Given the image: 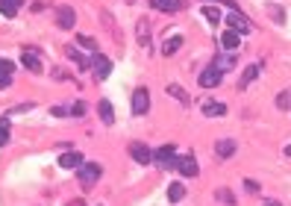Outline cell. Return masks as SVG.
Wrapping results in <instances>:
<instances>
[{
	"label": "cell",
	"instance_id": "4",
	"mask_svg": "<svg viewBox=\"0 0 291 206\" xmlns=\"http://www.w3.org/2000/svg\"><path fill=\"white\" fill-rule=\"evenodd\" d=\"M127 150H129V156L136 159L139 165H150L153 156H156V150H150V147L144 145V142H132V145H129Z\"/></svg>",
	"mask_w": 291,
	"mask_h": 206
},
{
	"label": "cell",
	"instance_id": "9",
	"mask_svg": "<svg viewBox=\"0 0 291 206\" xmlns=\"http://www.w3.org/2000/svg\"><path fill=\"white\" fill-rule=\"evenodd\" d=\"M77 24V12L71 6H56V27L59 30H74Z\"/></svg>",
	"mask_w": 291,
	"mask_h": 206
},
{
	"label": "cell",
	"instance_id": "31",
	"mask_svg": "<svg viewBox=\"0 0 291 206\" xmlns=\"http://www.w3.org/2000/svg\"><path fill=\"white\" fill-rule=\"evenodd\" d=\"M9 142V115H3L0 118V147Z\"/></svg>",
	"mask_w": 291,
	"mask_h": 206
},
{
	"label": "cell",
	"instance_id": "17",
	"mask_svg": "<svg viewBox=\"0 0 291 206\" xmlns=\"http://www.w3.org/2000/svg\"><path fill=\"white\" fill-rule=\"evenodd\" d=\"M235 153V142L233 139H218L215 142V156L218 159H230Z\"/></svg>",
	"mask_w": 291,
	"mask_h": 206
},
{
	"label": "cell",
	"instance_id": "11",
	"mask_svg": "<svg viewBox=\"0 0 291 206\" xmlns=\"http://www.w3.org/2000/svg\"><path fill=\"white\" fill-rule=\"evenodd\" d=\"M94 80H106L109 74H112V59L103 56V53H94Z\"/></svg>",
	"mask_w": 291,
	"mask_h": 206
},
{
	"label": "cell",
	"instance_id": "27",
	"mask_svg": "<svg viewBox=\"0 0 291 206\" xmlns=\"http://www.w3.org/2000/svg\"><path fill=\"white\" fill-rule=\"evenodd\" d=\"M200 12L206 15V21L209 24H215V27H221V9H215V6H203Z\"/></svg>",
	"mask_w": 291,
	"mask_h": 206
},
{
	"label": "cell",
	"instance_id": "26",
	"mask_svg": "<svg viewBox=\"0 0 291 206\" xmlns=\"http://www.w3.org/2000/svg\"><path fill=\"white\" fill-rule=\"evenodd\" d=\"M268 15L274 18V24H285V9L280 3H268Z\"/></svg>",
	"mask_w": 291,
	"mask_h": 206
},
{
	"label": "cell",
	"instance_id": "30",
	"mask_svg": "<svg viewBox=\"0 0 291 206\" xmlns=\"http://www.w3.org/2000/svg\"><path fill=\"white\" fill-rule=\"evenodd\" d=\"M215 197H218L221 203H227V206H235V194L230 192V189H218V192H215Z\"/></svg>",
	"mask_w": 291,
	"mask_h": 206
},
{
	"label": "cell",
	"instance_id": "29",
	"mask_svg": "<svg viewBox=\"0 0 291 206\" xmlns=\"http://www.w3.org/2000/svg\"><path fill=\"white\" fill-rule=\"evenodd\" d=\"M180 9H183V0H165L162 6H159V12H165V15L180 12Z\"/></svg>",
	"mask_w": 291,
	"mask_h": 206
},
{
	"label": "cell",
	"instance_id": "2",
	"mask_svg": "<svg viewBox=\"0 0 291 206\" xmlns=\"http://www.w3.org/2000/svg\"><path fill=\"white\" fill-rule=\"evenodd\" d=\"M227 24H230V30H233V33H238V36L253 33V21H250L247 15H241L238 9H230V12H227Z\"/></svg>",
	"mask_w": 291,
	"mask_h": 206
},
{
	"label": "cell",
	"instance_id": "41",
	"mask_svg": "<svg viewBox=\"0 0 291 206\" xmlns=\"http://www.w3.org/2000/svg\"><path fill=\"white\" fill-rule=\"evenodd\" d=\"M127 3H136V0H127Z\"/></svg>",
	"mask_w": 291,
	"mask_h": 206
},
{
	"label": "cell",
	"instance_id": "21",
	"mask_svg": "<svg viewBox=\"0 0 291 206\" xmlns=\"http://www.w3.org/2000/svg\"><path fill=\"white\" fill-rule=\"evenodd\" d=\"M238 44H241V36H238V33H233V30L221 33V48H223V50H230V53H233Z\"/></svg>",
	"mask_w": 291,
	"mask_h": 206
},
{
	"label": "cell",
	"instance_id": "35",
	"mask_svg": "<svg viewBox=\"0 0 291 206\" xmlns=\"http://www.w3.org/2000/svg\"><path fill=\"white\" fill-rule=\"evenodd\" d=\"M244 189H247V192H259V182H253V180H244Z\"/></svg>",
	"mask_w": 291,
	"mask_h": 206
},
{
	"label": "cell",
	"instance_id": "19",
	"mask_svg": "<svg viewBox=\"0 0 291 206\" xmlns=\"http://www.w3.org/2000/svg\"><path fill=\"white\" fill-rule=\"evenodd\" d=\"M59 165H62V168H80L82 165V153L80 150H68V153L59 156Z\"/></svg>",
	"mask_w": 291,
	"mask_h": 206
},
{
	"label": "cell",
	"instance_id": "1",
	"mask_svg": "<svg viewBox=\"0 0 291 206\" xmlns=\"http://www.w3.org/2000/svg\"><path fill=\"white\" fill-rule=\"evenodd\" d=\"M100 174H103V168L97 162H82L80 168H77V180H80L82 189H92L94 182L100 180Z\"/></svg>",
	"mask_w": 291,
	"mask_h": 206
},
{
	"label": "cell",
	"instance_id": "6",
	"mask_svg": "<svg viewBox=\"0 0 291 206\" xmlns=\"http://www.w3.org/2000/svg\"><path fill=\"white\" fill-rule=\"evenodd\" d=\"M153 162H156L159 168H174V162H176V147H174V145H162L159 150H156Z\"/></svg>",
	"mask_w": 291,
	"mask_h": 206
},
{
	"label": "cell",
	"instance_id": "28",
	"mask_svg": "<svg viewBox=\"0 0 291 206\" xmlns=\"http://www.w3.org/2000/svg\"><path fill=\"white\" fill-rule=\"evenodd\" d=\"M277 109H282V112L291 109V88H285V91L277 95Z\"/></svg>",
	"mask_w": 291,
	"mask_h": 206
},
{
	"label": "cell",
	"instance_id": "3",
	"mask_svg": "<svg viewBox=\"0 0 291 206\" xmlns=\"http://www.w3.org/2000/svg\"><path fill=\"white\" fill-rule=\"evenodd\" d=\"M65 56H68L74 65H80V71H92V68H94V53H92V56H85L77 44H68V48H65Z\"/></svg>",
	"mask_w": 291,
	"mask_h": 206
},
{
	"label": "cell",
	"instance_id": "20",
	"mask_svg": "<svg viewBox=\"0 0 291 206\" xmlns=\"http://www.w3.org/2000/svg\"><path fill=\"white\" fill-rule=\"evenodd\" d=\"M21 6H24V0H0V15L3 18H15Z\"/></svg>",
	"mask_w": 291,
	"mask_h": 206
},
{
	"label": "cell",
	"instance_id": "8",
	"mask_svg": "<svg viewBox=\"0 0 291 206\" xmlns=\"http://www.w3.org/2000/svg\"><path fill=\"white\" fill-rule=\"evenodd\" d=\"M174 168L180 171V174H183V177H197L200 174V165H197V159L194 156H176V162H174Z\"/></svg>",
	"mask_w": 291,
	"mask_h": 206
},
{
	"label": "cell",
	"instance_id": "40",
	"mask_svg": "<svg viewBox=\"0 0 291 206\" xmlns=\"http://www.w3.org/2000/svg\"><path fill=\"white\" fill-rule=\"evenodd\" d=\"M285 156H291V145H288V147H285Z\"/></svg>",
	"mask_w": 291,
	"mask_h": 206
},
{
	"label": "cell",
	"instance_id": "15",
	"mask_svg": "<svg viewBox=\"0 0 291 206\" xmlns=\"http://www.w3.org/2000/svg\"><path fill=\"white\" fill-rule=\"evenodd\" d=\"M12 74H15V65H12L9 59H3V56H0V91L12 85Z\"/></svg>",
	"mask_w": 291,
	"mask_h": 206
},
{
	"label": "cell",
	"instance_id": "10",
	"mask_svg": "<svg viewBox=\"0 0 291 206\" xmlns=\"http://www.w3.org/2000/svg\"><path fill=\"white\" fill-rule=\"evenodd\" d=\"M221 77H223V74L218 71L215 65H209V68H203V71H200L197 83L203 85V88H215V85H221Z\"/></svg>",
	"mask_w": 291,
	"mask_h": 206
},
{
	"label": "cell",
	"instance_id": "7",
	"mask_svg": "<svg viewBox=\"0 0 291 206\" xmlns=\"http://www.w3.org/2000/svg\"><path fill=\"white\" fill-rule=\"evenodd\" d=\"M200 112L206 118H221V115H227V103L215 100V97H206V100H200Z\"/></svg>",
	"mask_w": 291,
	"mask_h": 206
},
{
	"label": "cell",
	"instance_id": "5",
	"mask_svg": "<svg viewBox=\"0 0 291 206\" xmlns=\"http://www.w3.org/2000/svg\"><path fill=\"white\" fill-rule=\"evenodd\" d=\"M132 112H136V115H147V112H150V91H147L144 85H139V88L132 91Z\"/></svg>",
	"mask_w": 291,
	"mask_h": 206
},
{
	"label": "cell",
	"instance_id": "39",
	"mask_svg": "<svg viewBox=\"0 0 291 206\" xmlns=\"http://www.w3.org/2000/svg\"><path fill=\"white\" fill-rule=\"evenodd\" d=\"M262 206H282V203H280V200H265Z\"/></svg>",
	"mask_w": 291,
	"mask_h": 206
},
{
	"label": "cell",
	"instance_id": "14",
	"mask_svg": "<svg viewBox=\"0 0 291 206\" xmlns=\"http://www.w3.org/2000/svg\"><path fill=\"white\" fill-rule=\"evenodd\" d=\"M97 115H100V121L106 124V127H112L115 124V109H112V100H97Z\"/></svg>",
	"mask_w": 291,
	"mask_h": 206
},
{
	"label": "cell",
	"instance_id": "38",
	"mask_svg": "<svg viewBox=\"0 0 291 206\" xmlns=\"http://www.w3.org/2000/svg\"><path fill=\"white\" fill-rule=\"evenodd\" d=\"M162 3H165V0H150V6H153V9H159Z\"/></svg>",
	"mask_w": 291,
	"mask_h": 206
},
{
	"label": "cell",
	"instance_id": "16",
	"mask_svg": "<svg viewBox=\"0 0 291 206\" xmlns=\"http://www.w3.org/2000/svg\"><path fill=\"white\" fill-rule=\"evenodd\" d=\"M259 74H262V62H256V65H247V68H244V77L238 80V91H244V88L253 83V80H256Z\"/></svg>",
	"mask_w": 291,
	"mask_h": 206
},
{
	"label": "cell",
	"instance_id": "33",
	"mask_svg": "<svg viewBox=\"0 0 291 206\" xmlns=\"http://www.w3.org/2000/svg\"><path fill=\"white\" fill-rule=\"evenodd\" d=\"M50 77H53V80H56V83H65V80H71V74L65 71V68H62V65H56V68H53V71H50Z\"/></svg>",
	"mask_w": 291,
	"mask_h": 206
},
{
	"label": "cell",
	"instance_id": "12",
	"mask_svg": "<svg viewBox=\"0 0 291 206\" xmlns=\"http://www.w3.org/2000/svg\"><path fill=\"white\" fill-rule=\"evenodd\" d=\"M136 38H139V44L144 50L153 48L150 44V21H147V18H139V21H136Z\"/></svg>",
	"mask_w": 291,
	"mask_h": 206
},
{
	"label": "cell",
	"instance_id": "25",
	"mask_svg": "<svg viewBox=\"0 0 291 206\" xmlns=\"http://www.w3.org/2000/svg\"><path fill=\"white\" fill-rule=\"evenodd\" d=\"M77 48L88 50V53H97V41L92 36H85V33H77Z\"/></svg>",
	"mask_w": 291,
	"mask_h": 206
},
{
	"label": "cell",
	"instance_id": "36",
	"mask_svg": "<svg viewBox=\"0 0 291 206\" xmlns=\"http://www.w3.org/2000/svg\"><path fill=\"white\" fill-rule=\"evenodd\" d=\"M215 3H221V6H227V9H235V3H233V0H215Z\"/></svg>",
	"mask_w": 291,
	"mask_h": 206
},
{
	"label": "cell",
	"instance_id": "13",
	"mask_svg": "<svg viewBox=\"0 0 291 206\" xmlns=\"http://www.w3.org/2000/svg\"><path fill=\"white\" fill-rule=\"evenodd\" d=\"M21 65L27 68V71H33V74H41V59H38V53L35 50H24L21 53Z\"/></svg>",
	"mask_w": 291,
	"mask_h": 206
},
{
	"label": "cell",
	"instance_id": "24",
	"mask_svg": "<svg viewBox=\"0 0 291 206\" xmlns=\"http://www.w3.org/2000/svg\"><path fill=\"white\" fill-rule=\"evenodd\" d=\"M183 197H186V186H183V182H171V186H168V200H171V203H180Z\"/></svg>",
	"mask_w": 291,
	"mask_h": 206
},
{
	"label": "cell",
	"instance_id": "22",
	"mask_svg": "<svg viewBox=\"0 0 291 206\" xmlns=\"http://www.w3.org/2000/svg\"><path fill=\"white\" fill-rule=\"evenodd\" d=\"M165 91H168V97H174V100H180V103H183V106H188V103H191V97H188V91L186 88H183V85H168V88H165Z\"/></svg>",
	"mask_w": 291,
	"mask_h": 206
},
{
	"label": "cell",
	"instance_id": "23",
	"mask_svg": "<svg viewBox=\"0 0 291 206\" xmlns=\"http://www.w3.org/2000/svg\"><path fill=\"white\" fill-rule=\"evenodd\" d=\"M180 48H183V36H168L162 44V56H174Z\"/></svg>",
	"mask_w": 291,
	"mask_h": 206
},
{
	"label": "cell",
	"instance_id": "37",
	"mask_svg": "<svg viewBox=\"0 0 291 206\" xmlns=\"http://www.w3.org/2000/svg\"><path fill=\"white\" fill-rule=\"evenodd\" d=\"M68 206H85V200H82V197H77V200H71Z\"/></svg>",
	"mask_w": 291,
	"mask_h": 206
},
{
	"label": "cell",
	"instance_id": "32",
	"mask_svg": "<svg viewBox=\"0 0 291 206\" xmlns=\"http://www.w3.org/2000/svg\"><path fill=\"white\" fill-rule=\"evenodd\" d=\"M85 112H88V106H85L82 100H74V103H71V115H74V118H82Z\"/></svg>",
	"mask_w": 291,
	"mask_h": 206
},
{
	"label": "cell",
	"instance_id": "34",
	"mask_svg": "<svg viewBox=\"0 0 291 206\" xmlns=\"http://www.w3.org/2000/svg\"><path fill=\"white\" fill-rule=\"evenodd\" d=\"M50 115H53V118H65V115H71V106H53Z\"/></svg>",
	"mask_w": 291,
	"mask_h": 206
},
{
	"label": "cell",
	"instance_id": "18",
	"mask_svg": "<svg viewBox=\"0 0 291 206\" xmlns=\"http://www.w3.org/2000/svg\"><path fill=\"white\" fill-rule=\"evenodd\" d=\"M212 65H215V68H218V71H221V74H227V71H233L235 65H238V59H235L233 53L227 50V53H221V56H218V59L212 62Z\"/></svg>",
	"mask_w": 291,
	"mask_h": 206
}]
</instances>
